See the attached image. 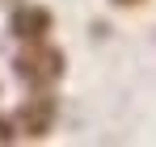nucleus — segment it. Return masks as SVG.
I'll list each match as a JSON object with an SVG mask.
<instances>
[{
    "instance_id": "4",
    "label": "nucleus",
    "mask_w": 156,
    "mask_h": 147,
    "mask_svg": "<svg viewBox=\"0 0 156 147\" xmlns=\"http://www.w3.org/2000/svg\"><path fill=\"white\" fill-rule=\"evenodd\" d=\"M9 139H13V122H4V118H0V143H9Z\"/></svg>"
},
{
    "instance_id": "2",
    "label": "nucleus",
    "mask_w": 156,
    "mask_h": 147,
    "mask_svg": "<svg viewBox=\"0 0 156 147\" xmlns=\"http://www.w3.org/2000/svg\"><path fill=\"white\" fill-rule=\"evenodd\" d=\"M47 29H51V13H47V9H38V4H26V9H17V13H13V34H17V38H26V42H42V38H47Z\"/></svg>"
},
{
    "instance_id": "3",
    "label": "nucleus",
    "mask_w": 156,
    "mask_h": 147,
    "mask_svg": "<svg viewBox=\"0 0 156 147\" xmlns=\"http://www.w3.org/2000/svg\"><path fill=\"white\" fill-rule=\"evenodd\" d=\"M17 126H21L26 135H47V126H51V101L42 97V105H38V101H26L21 114H17Z\"/></svg>"
},
{
    "instance_id": "1",
    "label": "nucleus",
    "mask_w": 156,
    "mask_h": 147,
    "mask_svg": "<svg viewBox=\"0 0 156 147\" xmlns=\"http://www.w3.org/2000/svg\"><path fill=\"white\" fill-rule=\"evenodd\" d=\"M17 72L26 76V80H55V76H63V55L59 50H42V46H34L26 50L21 59H17Z\"/></svg>"
},
{
    "instance_id": "5",
    "label": "nucleus",
    "mask_w": 156,
    "mask_h": 147,
    "mask_svg": "<svg viewBox=\"0 0 156 147\" xmlns=\"http://www.w3.org/2000/svg\"><path fill=\"white\" fill-rule=\"evenodd\" d=\"M114 4H139V0H114Z\"/></svg>"
}]
</instances>
